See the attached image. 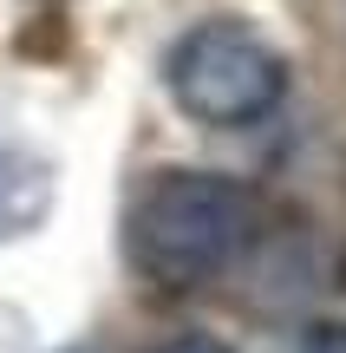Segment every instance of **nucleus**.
Returning a JSON list of instances; mask_svg holds the SVG:
<instances>
[{
    "mask_svg": "<svg viewBox=\"0 0 346 353\" xmlns=\"http://www.w3.org/2000/svg\"><path fill=\"white\" fill-rule=\"evenodd\" d=\"M255 236V196L229 170L164 164L144 170L125 203V262L151 288H203L229 275Z\"/></svg>",
    "mask_w": 346,
    "mask_h": 353,
    "instance_id": "nucleus-1",
    "label": "nucleus"
},
{
    "mask_svg": "<svg viewBox=\"0 0 346 353\" xmlns=\"http://www.w3.org/2000/svg\"><path fill=\"white\" fill-rule=\"evenodd\" d=\"M164 85L183 118L209 131H242L261 125L288 99V59L255 26L216 13V20H196L190 33H177V46L164 52Z\"/></svg>",
    "mask_w": 346,
    "mask_h": 353,
    "instance_id": "nucleus-2",
    "label": "nucleus"
},
{
    "mask_svg": "<svg viewBox=\"0 0 346 353\" xmlns=\"http://www.w3.org/2000/svg\"><path fill=\"white\" fill-rule=\"evenodd\" d=\"M52 210V164L20 144H0V236H26Z\"/></svg>",
    "mask_w": 346,
    "mask_h": 353,
    "instance_id": "nucleus-3",
    "label": "nucleus"
},
{
    "mask_svg": "<svg viewBox=\"0 0 346 353\" xmlns=\"http://www.w3.org/2000/svg\"><path fill=\"white\" fill-rule=\"evenodd\" d=\"M157 353H229L222 341H170V347H157Z\"/></svg>",
    "mask_w": 346,
    "mask_h": 353,
    "instance_id": "nucleus-4",
    "label": "nucleus"
}]
</instances>
